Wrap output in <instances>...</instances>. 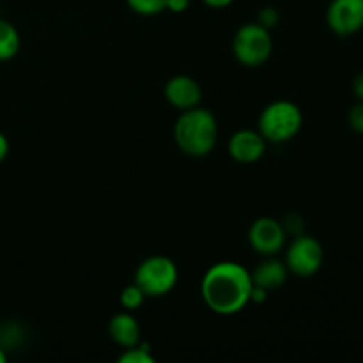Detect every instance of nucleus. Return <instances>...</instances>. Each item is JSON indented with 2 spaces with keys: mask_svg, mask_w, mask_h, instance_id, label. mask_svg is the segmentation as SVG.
I'll return each instance as SVG.
<instances>
[{
  "mask_svg": "<svg viewBox=\"0 0 363 363\" xmlns=\"http://www.w3.org/2000/svg\"><path fill=\"white\" fill-rule=\"evenodd\" d=\"M174 142L181 152L191 158H204L218 142V123L211 110L195 108L183 110L174 124Z\"/></svg>",
  "mask_w": 363,
  "mask_h": 363,
  "instance_id": "obj_2",
  "label": "nucleus"
},
{
  "mask_svg": "<svg viewBox=\"0 0 363 363\" xmlns=\"http://www.w3.org/2000/svg\"><path fill=\"white\" fill-rule=\"evenodd\" d=\"M303 126V113L300 106L289 99H277L266 105L259 116L257 131L272 144L289 142L300 133Z\"/></svg>",
  "mask_w": 363,
  "mask_h": 363,
  "instance_id": "obj_3",
  "label": "nucleus"
},
{
  "mask_svg": "<svg viewBox=\"0 0 363 363\" xmlns=\"http://www.w3.org/2000/svg\"><path fill=\"white\" fill-rule=\"evenodd\" d=\"M128 7L142 16H155L167 11V0H126Z\"/></svg>",
  "mask_w": 363,
  "mask_h": 363,
  "instance_id": "obj_16",
  "label": "nucleus"
},
{
  "mask_svg": "<svg viewBox=\"0 0 363 363\" xmlns=\"http://www.w3.org/2000/svg\"><path fill=\"white\" fill-rule=\"evenodd\" d=\"M250 269L236 261H220L208 268L201 282L206 307L220 315H234L250 303Z\"/></svg>",
  "mask_w": 363,
  "mask_h": 363,
  "instance_id": "obj_1",
  "label": "nucleus"
},
{
  "mask_svg": "<svg viewBox=\"0 0 363 363\" xmlns=\"http://www.w3.org/2000/svg\"><path fill=\"white\" fill-rule=\"evenodd\" d=\"M156 358L152 357V353L149 351L147 344H137L133 347H128L123 351V354L119 357V363H155Z\"/></svg>",
  "mask_w": 363,
  "mask_h": 363,
  "instance_id": "obj_15",
  "label": "nucleus"
},
{
  "mask_svg": "<svg viewBox=\"0 0 363 363\" xmlns=\"http://www.w3.org/2000/svg\"><path fill=\"white\" fill-rule=\"evenodd\" d=\"M326 23L333 34L347 38L363 28V0H332L326 9Z\"/></svg>",
  "mask_w": 363,
  "mask_h": 363,
  "instance_id": "obj_8",
  "label": "nucleus"
},
{
  "mask_svg": "<svg viewBox=\"0 0 363 363\" xmlns=\"http://www.w3.org/2000/svg\"><path fill=\"white\" fill-rule=\"evenodd\" d=\"M353 92L358 101H363V71L358 73L353 80Z\"/></svg>",
  "mask_w": 363,
  "mask_h": 363,
  "instance_id": "obj_21",
  "label": "nucleus"
},
{
  "mask_svg": "<svg viewBox=\"0 0 363 363\" xmlns=\"http://www.w3.org/2000/svg\"><path fill=\"white\" fill-rule=\"evenodd\" d=\"M266 144L268 142L257 130H240L230 135L227 151L234 162L252 165L264 156Z\"/></svg>",
  "mask_w": 363,
  "mask_h": 363,
  "instance_id": "obj_10",
  "label": "nucleus"
},
{
  "mask_svg": "<svg viewBox=\"0 0 363 363\" xmlns=\"http://www.w3.org/2000/svg\"><path fill=\"white\" fill-rule=\"evenodd\" d=\"M279 20L280 14L275 7H262L257 14V23L262 25L264 28H268V30H272V28L279 23Z\"/></svg>",
  "mask_w": 363,
  "mask_h": 363,
  "instance_id": "obj_18",
  "label": "nucleus"
},
{
  "mask_svg": "<svg viewBox=\"0 0 363 363\" xmlns=\"http://www.w3.org/2000/svg\"><path fill=\"white\" fill-rule=\"evenodd\" d=\"M286 238L287 234L282 222L272 218V216H261V218L254 220L248 229V243L262 257H269V255H277L279 252H282Z\"/></svg>",
  "mask_w": 363,
  "mask_h": 363,
  "instance_id": "obj_7",
  "label": "nucleus"
},
{
  "mask_svg": "<svg viewBox=\"0 0 363 363\" xmlns=\"http://www.w3.org/2000/svg\"><path fill=\"white\" fill-rule=\"evenodd\" d=\"M7 360V357H6V353H4V347L0 346V363H4Z\"/></svg>",
  "mask_w": 363,
  "mask_h": 363,
  "instance_id": "obj_24",
  "label": "nucleus"
},
{
  "mask_svg": "<svg viewBox=\"0 0 363 363\" xmlns=\"http://www.w3.org/2000/svg\"><path fill=\"white\" fill-rule=\"evenodd\" d=\"M282 225L284 229H286V234H294V236L303 234V220H301L296 213H289V215L284 218Z\"/></svg>",
  "mask_w": 363,
  "mask_h": 363,
  "instance_id": "obj_19",
  "label": "nucleus"
},
{
  "mask_svg": "<svg viewBox=\"0 0 363 363\" xmlns=\"http://www.w3.org/2000/svg\"><path fill=\"white\" fill-rule=\"evenodd\" d=\"M179 280L176 262L167 255H151L138 264L133 282L147 298H162L172 293Z\"/></svg>",
  "mask_w": 363,
  "mask_h": 363,
  "instance_id": "obj_4",
  "label": "nucleus"
},
{
  "mask_svg": "<svg viewBox=\"0 0 363 363\" xmlns=\"http://www.w3.org/2000/svg\"><path fill=\"white\" fill-rule=\"evenodd\" d=\"M208 7H213V9H225L229 7L234 0H202Z\"/></svg>",
  "mask_w": 363,
  "mask_h": 363,
  "instance_id": "obj_23",
  "label": "nucleus"
},
{
  "mask_svg": "<svg viewBox=\"0 0 363 363\" xmlns=\"http://www.w3.org/2000/svg\"><path fill=\"white\" fill-rule=\"evenodd\" d=\"M145 298H147V296L144 294V291H142L140 287H138L135 282L124 287V289L121 291V294H119L121 305H123L124 311H128V312L138 311V308L144 305Z\"/></svg>",
  "mask_w": 363,
  "mask_h": 363,
  "instance_id": "obj_14",
  "label": "nucleus"
},
{
  "mask_svg": "<svg viewBox=\"0 0 363 363\" xmlns=\"http://www.w3.org/2000/svg\"><path fill=\"white\" fill-rule=\"evenodd\" d=\"M273 52L272 30L254 23L241 25L233 38V53L245 67H259L268 62Z\"/></svg>",
  "mask_w": 363,
  "mask_h": 363,
  "instance_id": "obj_5",
  "label": "nucleus"
},
{
  "mask_svg": "<svg viewBox=\"0 0 363 363\" xmlns=\"http://www.w3.org/2000/svg\"><path fill=\"white\" fill-rule=\"evenodd\" d=\"M140 325H138L137 318L133 312L123 311L119 314L113 315L108 323V335L117 346L123 350L133 347L140 342Z\"/></svg>",
  "mask_w": 363,
  "mask_h": 363,
  "instance_id": "obj_12",
  "label": "nucleus"
},
{
  "mask_svg": "<svg viewBox=\"0 0 363 363\" xmlns=\"http://www.w3.org/2000/svg\"><path fill=\"white\" fill-rule=\"evenodd\" d=\"M347 124L354 133L363 135V101H358L347 112Z\"/></svg>",
  "mask_w": 363,
  "mask_h": 363,
  "instance_id": "obj_17",
  "label": "nucleus"
},
{
  "mask_svg": "<svg viewBox=\"0 0 363 363\" xmlns=\"http://www.w3.org/2000/svg\"><path fill=\"white\" fill-rule=\"evenodd\" d=\"M190 7V0H167V11L181 14Z\"/></svg>",
  "mask_w": 363,
  "mask_h": 363,
  "instance_id": "obj_20",
  "label": "nucleus"
},
{
  "mask_svg": "<svg viewBox=\"0 0 363 363\" xmlns=\"http://www.w3.org/2000/svg\"><path fill=\"white\" fill-rule=\"evenodd\" d=\"M7 155H9V140H7L6 135L0 131V163L7 158Z\"/></svg>",
  "mask_w": 363,
  "mask_h": 363,
  "instance_id": "obj_22",
  "label": "nucleus"
},
{
  "mask_svg": "<svg viewBox=\"0 0 363 363\" xmlns=\"http://www.w3.org/2000/svg\"><path fill=\"white\" fill-rule=\"evenodd\" d=\"M284 262H286L289 273L301 277V279H308L323 268L325 248L314 236L298 234L287 247Z\"/></svg>",
  "mask_w": 363,
  "mask_h": 363,
  "instance_id": "obj_6",
  "label": "nucleus"
},
{
  "mask_svg": "<svg viewBox=\"0 0 363 363\" xmlns=\"http://www.w3.org/2000/svg\"><path fill=\"white\" fill-rule=\"evenodd\" d=\"M163 94H165L169 105H172L179 112L195 108L202 101L201 84L194 77H188V74H176L170 80H167Z\"/></svg>",
  "mask_w": 363,
  "mask_h": 363,
  "instance_id": "obj_9",
  "label": "nucleus"
},
{
  "mask_svg": "<svg viewBox=\"0 0 363 363\" xmlns=\"http://www.w3.org/2000/svg\"><path fill=\"white\" fill-rule=\"evenodd\" d=\"M20 32L11 21L0 18V62L14 59L20 52Z\"/></svg>",
  "mask_w": 363,
  "mask_h": 363,
  "instance_id": "obj_13",
  "label": "nucleus"
},
{
  "mask_svg": "<svg viewBox=\"0 0 363 363\" xmlns=\"http://www.w3.org/2000/svg\"><path fill=\"white\" fill-rule=\"evenodd\" d=\"M250 275L254 286L266 289L269 293V291L279 289L287 282L289 269H287L286 262L277 259V255H269V257H264V261L255 266Z\"/></svg>",
  "mask_w": 363,
  "mask_h": 363,
  "instance_id": "obj_11",
  "label": "nucleus"
}]
</instances>
